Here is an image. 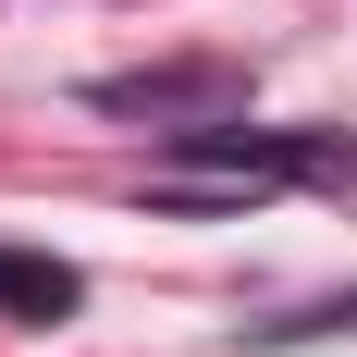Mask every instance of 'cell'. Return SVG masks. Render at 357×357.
I'll return each instance as SVG.
<instances>
[{
	"mask_svg": "<svg viewBox=\"0 0 357 357\" xmlns=\"http://www.w3.org/2000/svg\"><path fill=\"white\" fill-rule=\"evenodd\" d=\"M357 321V296H345V308H308V321H271V345H296V333H345Z\"/></svg>",
	"mask_w": 357,
	"mask_h": 357,
	"instance_id": "obj_3",
	"label": "cell"
},
{
	"mask_svg": "<svg viewBox=\"0 0 357 357\" xmlns=\"http://www.w3.org/2000/svg\"><path fill=\"white\" fill-rule=\"evenodd\" d=\"M74 259H50V247H0V321H74Z\"/></svg>",
	"mask_w": 357,
	"mask_h": 357,
	"instance_id": "obj_2",
	"label": "cell"
},
{
	"mask_svg": "<svg viewBox=\"0 0 357 357\" xmlns=\"http://www.w3.org/2000/svg\"><path fill=\"white\" fill-rule=\"evenodd\" d=\"M86 99H99V111H148V123L197 136V123H234L247 74H234V62H160V74H99Z\"/></svg>",
	"mask_w": 357,
	"mask_h": 357,
	"instance_id": "obj_1",
	"label": "cell"
}]
</instances>
